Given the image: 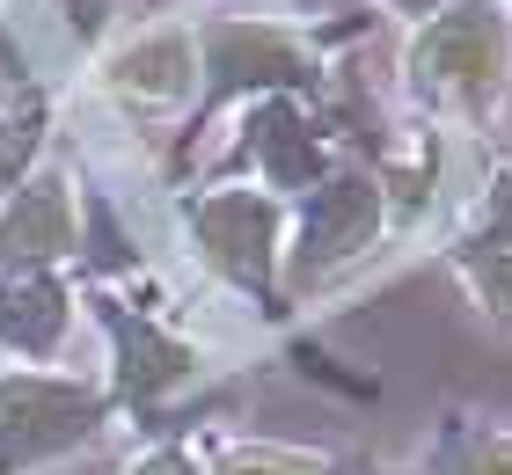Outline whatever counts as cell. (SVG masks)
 Wrapping results in <instances>:
<instances>
[{
  "label": "cell",
  "instance_id": "obj_3",
  "mask_svg": "<svg viewBox=\"0 0 512 475\" xmlns=\"http://www.w3.org/2000/svg\"><path fill=\"white\" fill-rule=\"evenodd\" d=\"M227 475H322V468L300 461V454H235V461H227Z\"/></svg>",
  "mask_w": 512,
  "mask_h": 475
},
{
  "label": "cell",
  "instance_id": "obj_1",
  "mask_svg": "<svg viewBox=\"0 0 512 475\" xmlns=\"http://www.w3.org/2000/svg\"><path fill=\"white\" fill-rule=\"evenodd\" d=\"M81 424H88V395L44 388V380H8V388H0V461L44 454V446L74 439Z\"/></svg>",
  "mask_w": 512,
  "mask_h": 475
},
{
  "label": "cell",
  "instance_id": "obj_2",
  "mask_svg": "<svg viewBox=\"0 0 512 475\" xmlns=\"http://www.w3.org/2000/svg\"><path fill=\"white\" fill-rule=\"evenodd\" d=\"M110 88L132 95V103H183L191 95V44L169 37V30L139 37L132 52L110 59Z\"/></svg>",
  "mask_w": 512,
  "mask_h": 475
},
{
  "label": "cell",
  "instance_id": "obj_4",
  "mask_svg": "<svg viewBox=\"0 0 512 475\" xmlns=\"http://www.w3.org/2000/svg\"><path fill=\"white\" fill-rule=\"evenodd\" d=\"M139 475H191V461H183V454H154Z\"/></svg>",
  "mask_w": 512,
  "mask_h": 475
}]
</instances>
